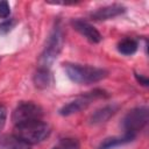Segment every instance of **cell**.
<instances>
[{"instance_id":"1","label":"cell","mask_w":149,"mask_h":149,"mask_svg":"<svg viewBox=\"0 0 149 149\" xmlns=\"http://www.w3.org/2000/svg\"><path fill=\"white\" fill-rule=\"evenodd\" d=\"M50 126L42 120H31L14 126V137L27 144H36L50 135Z\"/></svg>"},{"instance_id":"2","label":"cell","mask_w":149,"mask_h":149,"mask_svg":"<svg viewBox=\"0 0 149 149\" xmlns=\"http://www.w3.org/2000/svg\"><path fill=\"white\" fill-rule=\"evenodd\" d=\"M64 70L70 80L80 85H90L98 83L106 78L108 74L105 69L81 64H65Z\"/></svg>"},{"instance_id":"3","label":"cell","mask_w":149,"mask_h":149,"mask_svg":"<svg viewBox=\"0 0 149 149\" xmlns=\"http://www.w3.org/2000/svg\"><path fill=\"white\" fill-rule=\"evenodd\" d=\"M64 43V34L59 24H56V27L52 29L51 34L48 37L47 44L41 54L40 57V68L49 69L50 65L54 63V61L58 57Z\"/></svg>"},{"instance_id":"4","label":"cell","mask_w":149,"mask_h":149,"mask_svg":"<svg viewBox=\"0 0 149 149\" xmlns=\"http://www.w3.org/2000/svg\"><path fill=\"white\" fill-rule=\"evenodd\" d=\"M148 119H149V112L147 107L133 108L123 118L125 134L135 139L137 133L142 130L148 123Z\"/></svg>"},{"instance_id":"5","label":"cell","mask_w":149,"mask_h":149,"mask_svg":"<svg viewBox=\"0 0 149 149\" xmlns=\"http://www.w3.org/2000/svg\"><path fill=\"white\" fill-rule=\"evenodd\" d=\"M107 97L106 92L102 90H94L91 92H87L85 94H81L77 98H74L73 100L69 101L68 104H65L61 109H59V114L63 116H68V115H72L74 113H78L85 108H87L95 99L99 98H104Z\"/></svg>"},{"instance_id":"6","label":"cell","mask_w":149,"mask_h":149,"mask_svg":"<svg viewBox=\"0 0 149 149\" xmlns=\"http://www.w3.org/2000/svg\"><path fill=\"white\" fill-rule=\"evenodd\" d=\"M43 115L42 108L31 101H21L12 114V121L15 125L23 123L31 120H41Z\"/></svg>"},{"instance_id":"7","label":"cell","mask_w":149,"mask_h":149,"mask_svg":"<svg viewBox=\"0 0 149 149\" xmlns=\"http://www.w3.org/2000/svg\"><path fill=\"white\" fill-rule=\"evenodd\" d=\"M72 27L81 35L84 36L86 40H88L92 43H99L102 40L101 34L88 22L80 20V19H76L72 21Z\"/></svg>"},{"instance_id":"8","label":"cell","mask_w":149,"mask_h":149,"mask_svg":"<svg viewBox=\"0 0 149 149\" xmlns=\"http://www.w3.org/2000/svg\"><path fill=\"white\" fill-rule=\"evenodd\" d=\"M126 8L122 5L119 3H113V5H108L101 8H98L97 10L91 13V17L98 21H102V20H109L113 19L115 16H119L120 14L125 13Z\"/></svg>"},{"instance_id":"9","label":"cell","mask_w":149,"mask_h":149,"mask_svg":"<svg viewBox=\"0 0 149 149\" xmlns=\"http://www.w3.org/2000/svg\"><path fill=\"white\" fill-rule=\"evenodd\" d=\"M118 111V106L115 105H107L104 106L99 109H97L90 118V123L91 125H99L102 122H106L112 115L115 114V112Z\"/></svg>"},{"instance_id":"10","label":"cell","mask_w":149,"mask_h":149,"mask_svg":"<svg viewBox=\"0 0 149 149\" xmlns=\"http://www.w3.org/2000/svg\"><path fill=\"white\" fill-rule=\"evenodd\" d=\"M34 83L38 88H47L52 83V77L49 71V69L45 68H38L34 76Z\"/></svg>"},{"instance_id":"11","label":"cell","mask_w":149,"mask_h":149,"mask_svg":"<svg viewBox=\"0 0 149 149\" xmlns=\"http://www.w3.org/2000/svg\"><path fill=\"white\" fill-rule=\"evenodd\" d=\"M134 140V137L132 136H128V135H123L122 137L119 136V137H108L106 140H104L99 148L98 149H113L115 147H119V146H122V144H126V143H129Z\"/></svg>"},{"instance_id":"12","label":"cell","mask_w":149,"mask_h":149,"mask_svg":"<svg viewBox=\"0 0 149 149\" xmlns=\"http://www.w3.org/2000/svg\"><path fill=\"white\" fill-rule=\"evenodd\" d=\"M137 42L133 38H123L118 43V51L125 56L134 55L137 50Z\"/></svg>"},{"instance_id":"13","label":"cell","mask_w":149,"mask_h":149,"mask_svg":"<svg viewBox=\"0 0 149 149\" xmlns=\"http://www.w3.org/2000/svg\"><path fill=\"white\" fill-rule=\"evenodd\" d=\"M78 143L77 141L72 140V139H64L61 142V147L59 149H78Z\"/></svg>"},{"instance_id":"14","label":"cell","mask_w":149,"mask_h":149,"mask_svg":"<svg viewBox=\"0 0 149 149\" xmlns=\"http://www.w3.org/2000/svg\"><path fill=\"white\" fill-rule=\"evenodd\" d=\"M10 14V7L7 1H0V19H6Z\"/></svg>"},{"instance_id":"15","label":"cell","mask_w":149,"mask_h":149,"mask_svg":"<svg viewBox=\"0 0 149 149\" xmlns=\"http://www.w3.org/2000/svg\"><path fill=\"white\" fill-rule=\"evenodd\" d=\"M13 26H14V21H12V20L0 23V34H7L13 28Z\"/></svg>"},{"instance_id":"16","label":"cell","mask_w":149,"mask_h":149,"mask_svg":"<svg viewBox=\"0 0 149 149\" xmlns=\"http://www.w3.org/2000/svg\"><path fill=\"white\" fill-rule=\"evenodd\" d=\"M6 116H7V109L3 105L0 104V130L2 129V127L5 126L6 122Z\"/></svg>"},{"instance_id":"17","label":"cell","mask_w":149,"mask_h":149,"mask_svg":"<svg viewBox=\"0 0 149 149\" xmlns=\"http://www.w3.org/2000/svg\"><path fill=\"white\" fill-rule=\"evenodd\" d=\"M135 77H136V79H137V81H139L140 84H142L143 86H148L149 80H148V78H147V77H143V76L137 74V73H135Z\"/></svg>"},{"instance_id":"18","label":"cell","mask_w":149,"mask_h":149,"mask_svg":"<svg viewBox=\"0 0 149 149\" xmlns=\"http://www.w3.org/2000/svg\"><path fill=\"white\" fill-rule=\"evenodd\" d=\"M54 149H59V148H54Z\"/></svg>"}]
</instances>
